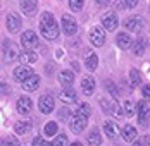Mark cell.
<instances>
[{"instance_id": "1", "label": "cell", "mask_w": 150, "mask_h": 146, "mask_svg": "<svg viewBox=\"0 0 150 146\" xmlns=\"http://www.w3.org/2000/svg\"><path fill=\"white\" fill-rule=\"evenodd\" d=\"M40 33L47 40H55L59 36V26L50 12H43L40 17Z\"/></svg>"}, {"instance_id": "2", "label": "cell", "mask_w": 150, "mask_h": 146, "mask_svg": "<svg viewBox=\"0 0 150 146\" xmlns=\"http://www.w3.org/2000/svg\"><path fill=\"white\" fill-rule=\"evenodd\" d=\"M86 122H88V117L81 115V114H76V112H74V114L71 115V119H69L71 131L74 132V134H79V132L86 127Z\"/></svg>"}, {"instance_id": "3", "label": "cell", "mask_w": 150, "mask_h": 146, "mask_svg": "<svg viewBox=\"0 0 150 146\" xmlns=\"http://www.w3.org/2000/svg\"><path fill=\"white\" fill-rule=\"evenodd\" d=\"M62 31L67 36H74L78 33V22H76V19L73 15H69V14L62 15Z\"/></svg>"}, {"instance_id": "4", "label": "cell", "mask_w": 150, "mask_h": 146, "mask_svg": "<svg viewBox=\"0 0 150 146\" xmlns=\"http://www.w3.org/2000/svg\"><path fill=\"white\" fill-rule=\"evenodd\" d=\"M21 45H23L24 50H33L35 46H38V36H36V33H33V31L23 33L21 34Z\"/></svg>"}, {"instance_id": "5", "label": "cell", "mask_w": 150, "mask_h": 146, "mask_svg": "<svg viewBox=\"0 0 150 146\" xmlns=\"http://www.w3.org/2000/svg\"><path fill=\"white\" fill-rule=\"evenodd\" d=\"M124 28L129 29L131 33H140L143 29V19L140 15H131L124 21Z\"/></svg>"}, {"instance_id": "6", "label": "cell", "mask_w": 150, "mask_h": 146, "mask_svg": "<svg viewBox=\"0 0 150 146\" xmlns=\"http://www.w3.org/2000/svg\"><path fill=\"white\" fill-rule=\"evenodd\" d=\"M90 41L95 46H102L105 43V31L100 26H95L90 29Z\"/></svg>"}, {"instance_id": "7", "label": "cell", "mask_w": 150, "mask_h": 146, "mask_svg": "<svg viewBox=\"0 0 150 146\" xmlns=\"http://www.w3.org/2000/svg\"><path fill=\"white\" fill-rule=\"evenodd\" d=\"M117 24H119V21H117L116 12H105L102 15V26H104V29L114 31V29H117Z\"/></svg>"}, {"instance_id": "8", "label": "cell", "mask_w": 150, "mask_h": 146, "mask_svg": "<svg viewBox=\"0 0 150 146\" xmlns=\"http://www.w3.org/2000/svg\"><path fill=\"white\" fill-rule=\"evenodd\" d=\"M136 110H138V122H140V126H147L149 115H150V108L147 105V102H138L136 103Z\"/></svg>"}, {"instance_id": "9", "label": "cell", "mask_w": 150, "mask_h": 146, "mask_svg": "<svg viewBox=\"0 0 150 146\" xmlns=\"http://www.w3.org/2000/svg\"><path fill=\"white\" fill-rule=\"evenodd\" d=\"M54 107H55V103H54V98L50 95H43L38 102V108H40L42 114H52Z\"/></svg>"}, {"instance_id": "10", "label": "cell", "mask_w": 150, "mask_h": 146, "mask_svg": "<svg viewBox=\"0 0 150 146\" xmlns=\"http://www.w3.org/2000/svg\"><path fill=\"white\" fill-rule=\"evenodd\" d=\"M5 24H7V31H9V33H17V31L21 29V24H23V22H21V17L12 12V14L7 15Z\"/></svg>"}, {"instance_id": "11", "label": "cell", "mask_w": 150, "mask_h": 146, "mask_svg": "<svg viewBox=\"0 0 150 146\" xmlns=\"http://www.w3.org/2000/svg\"><path fill=\"white\" fill-rule=\"evenodd\" d=\"M104 132L110 138V139H114V138H117L121 134V127L114 122V120H105L104 122Z\"/></svg>"}, {"instance_id": "12", "label": "cell", "mask_w": 150, "mask_h": 146, "mask_svg": "<svg viewBox=\"0 0 150 146\" xmlns=\"http://www.w3.org/2000/svg\"><path fill=\"white\" fill-rule=\"evenodd\" d=\"M16 108H17V112H19L21 115H28L31 112V108H33V103H31V100L28 96H21V98L17 100Z\"/></svg>"}, {"instance_id": "13", "label": "cell", "mask_w": 150, "mask_h": 146, "mask_svg": "<svg viewBox=\"0 0 150 146\" xmlns=\"http://www.w3.org/2000/svg\"><path fill=\"white\" fill-rule=\"evenodd\" d=\"M4 55L7 60H16V58H19V52H17V48H16V45H12L9 40H5L4 41Z\"/></svg>"}, {"instance_id": "14", "label": "cell", "mask_w": 150, "mask_h": 146, "mask_svg": "<svg viewBox=\"0 0 150 146\" xmlns=\"http://www.w3.org/2000/svg\"><path fill=\"white\" fill-rule=\"evenodd\" d=\"M31 74H33V71H31L30 67H28V64H23V65H19V67H16L14 69V79H17V81H24V79H28Z\"/></svg>"}, {"instance_id": "15", "label": "cell", "mask_w": 150, "mask_h": 146, "mask_svg": "<svg viewBox=\"0 0 150 146\" xmlns=\"http://www.w3.org/2000/svg\"><path fill=\"white\" fill-rule=\"evenodd\" d=\"M38 84H40V76H36V74H31L28 79H24L23 81V89L24 91H35L36 88H38Z\"/></svg>"}, {"instance_id": "16", "label": "cell", "mask_w": 150, "mask_h": 146, "mask_svg": "<svg viewBox=\"0 0 150 146\" xmlns=\"http://www.w3.org/2000/svg\"><path fill=\"white\" fill-rule=\"evenodd\" d=\"M81 91L86 95V96H90L95 93V81L91 79V77H83L81 79Z\"/></svg>"}, {"instance_id": "17", "label": "cell", "mask_w": 150, "mask_h": 146, "mask_svg": "<svg viewBox=\"0 0 150 146\" xmlns=\"http://www.w3.org/2000/svg\"><path fill=\"white\" fill-rule=\"evenodd\" d=\"M121 136H122L124 141L133 143V141L136 139V129L133 127V126H124V127L121 129Z\"/></svg>"}, {"instance_id": "18", "label": "cell", "mask_w": 150, "mask_h": 146, "mask_svg": "<svg viewBox=\"0 0 150 146\" xmlns=\"http://www.w3.org/2000/svg\"><path fill=\"white\" fill-rule=\"evenodd\" d=\"M60 100L64 103H67V105H69V103H74L76 102V91L71 86H67L62 93H60Z\"/></svg>"}, {"instance_id": "19", "label": "cell", "mask_w": 150, "mask_h": 146, "mask_svg": "<svg viewBox=\"0 0 150 146\" xmlns=\"http://www.w3.org/2000/svg\"><path fill=\"white\" fill-rule=\"evenodd\" d=\"M74 81V74L71 71H60L59 72V83L64 84V86H71Z\"/></svg>"}, {"instance_id": "20", "label": "cell", "mask_w": 150, "mask_h": 146, "mask_svg": "<svg viewBox=\"0 0 150 146\" xmlns=\"http://www.w3.org/2000/svg\"><path fill=\"white\" fill-rule=\"evenodd\" d=\"M19 5H21V11L24 14H31V12H35L36 5H38V0H21Z\"/></svg>"}, {"instance_id": "21", "label": "cell", "mask_w": 150, "mask_h": 146, "mask_svg": "<svg viewBox=\"0 0 150 146\" xmlns=\"http://www.w3.org/2000/svg\"><path fill=\"white\" fill-rule=\"evenodd\" d=\"M19 60H21L23 64H33V62L38 60V55H36L33 50H24V52L19 55Z\"/></svg>"}, {"instance_id": "22", "label": "cell", "mask_w": 150, "mask_h": 146, "mask_svg": "<svg viewBox=\"0 0 150 146\" xmlns=\"http://www.w3.org/2000/svg\"><path fill=\"white\" fill-rule=\"evenodd\" d=\"M116 41H117V45H119L122 50L129 48V46H131V43H133L128 33H119V34H117V38H116Z\"/></svg>"}, {"instance_id": "23", "label": "cell", "mask_w": 150, "mask_h": 146, "mask_svg": "<svg viewBox=\"0 0 150 146\" xmlns=\"http://www.w3.org/2000/svg\"><path fill=\"white\" fill-rule=\"evenodd\" d=\"M85 65H86L88 71H95L98 67V55L97 53H90L88 57L85 58Z\"/></svg>"}, {"instance_id": "24", "label": "cell", "mask_w": 150, "mask_h": 146, "mask_svg": "<svg viewBox=\"0 0 150 146\" xmlns=\"http://www.w3.org/2000/svg\"><path fill=\"white\" fill-rule=\"evenodd\" d=\"M145 48H147V40L142 38V40L135 41V45H133V53H135L136 57H140V55H143Z\"/></svg>"}, {"instance_id": "25", "label": "cell", "mask_w": 150, "mask_h": 146, "mask_svg": "<svg viewBox=\"0 0 150 146\" xmlns=\"http://www.w3.org/2000/svg\"><path fill=\"white\" fill-rule=\"evenodd\" d=\"M122 110H124V115L126 117H133L136 112V107L131 100H126V102L122 103Z\"/></svg>"}, {"instance_id": "26", "label": "cell", "mask_w": 150, "mask_h": 146, "mask_svg": "<svg viewBox=\"0 0 150 146\" xmlns=\"http://www.w3.org/2000/svg\"><path fill=\"white\" fill-rule=\"evenodd\" d=\"M129 81H131V86H138L142 83V74L138 69H131L129 71Z\"/></svg>"}, {"instance_id": "27", "label": "cell", "mask_w": 150, "mask_h": 146, "mask_svg": "<svg viewBox=\"0 0 150 146\" xmlns=\"http://www.w3.org/2000/svg\"><path fill=\"white\" fill-rule=\"evenodd\" d=\"M14 129H16L17 134H26V132L31 129V124L30 122H23V120H21V122H17V124L14 126Z\"/></svg>"}, {"instance_id": "28", "label": "cell", "mask_w": 150, "mask_h": 146, "mask_svg": "<svg viewBox=\"0 0 150 146\" xmlns=\"http://www.w3.org/2000/svg\"><path fill=\"white\" fill-rule=\"evenodd\" d=\"M88 143L90 145H100L102 139H100V131L98 129H93V131L88 134Z\"/></svg>"}, {"instance_id": "29", "label": "cell", "mask_w": 150, "mask_h": 146, "mask_svg": "<svg viewBox=\"0 0 150 146\" xmlns=\"http://www.w3.org/2000/svg\"><path fill=\"white\" fill-rule=\"evenodd\" d=\"M57 131H59V126H57L55 122H48V124L45 126V134L47 136H55Z\"/></svg>"}, {"instance_id": "30", "label": "cell", "mask_w": 150, "mask_h": 146, "mask_svg": "<svg viewBox=\"0 0 150 146\" xmlns=\"http://www.w3.org/2000/svg\"><path fill=\"white\" fill-rule=\"evenodd\" d=\"M76 114H81V115H86V117H90V115H91V108H90V105H88V103H81V105L78 107V110H76Z\"/></svg>"}, {"instance_id": "31", "label": "cell", "mask_w": 150, "mask_h": 146, "mask_svg": "<svg viewBox=\"0 0 150 146\" xmlns=\"http://www.w3.org/2000/svg\"><path fill=\"white\" fill-rule=\"evenodd\" d=\"M83 5H85V0H69V7H71V11H81L83 9Z\"/></svg>"}, {"instance_id": "32", "label": "cell", "mask_w": 150, "mask_h": 146, "mask_svg": "<svg viewBox=\"0 0 150 146\" xmlns=\"http://www.w3.org/2000/svg\"><path fill=\"white\" fill-rule=\"evenodd\" d=\"M105 88H107V91H110V95H112V98H119V89L116 88V84H114L112 81H109V83L105 84Z\"/></svg>"}, {"instance_id": "33", "label": "cell", "mask_w": 150, "mask_h": 146, "mask_svg": "<svg viewBox=\"0 0 150 146\" xmlns=\"http://www.w3.org/2000/svg\"><path fill=\"white\" fill-rule=\"evenodd\" d=\"M67 145H69V141H67V138H66L64 134L57 136V138L54 139V143H52V146H67Z\"/></svg>"}, {"instance_id": "34", "label": "cell", "mask_w": 150, "mask_h": 146, "mask_svg": "<svg viewBox=\"0 0 150 146\" xmlns=\"http://www.w3.org/2000/svg\"><path fill=\"white\" fill-rule=\"evenodd\" d=\"M59 119L67 122V120L71 119V110H69V108H62V110L59 112Z\"/></svg>"}, {"instance_id": "35", "label": "cell", "mask_w": 150, "mask_h": 146, "mask_svg": "<svg viewBox=\"0 0 150 146\" xmlns=\"http://www.w3.org/2000/svg\"><path fill=\"white\" fill-rule=\"evenodd\" d=\"M135 145H150V136H143L140 141H135Z\"/></svg>"}, {"instance_id": "36", "label": "cell", "mask_w": 150, "mask_h": 146, "mask_svg": "<svg viewBox=\"0 0 150 146\" xmlns=\"http://www.w3.org/2000/svg\"><path fill=\"white\" fill-rule=\"evenodd\" d=\"M142 93H143V98H147V100H150V86H143V89H142Z\"/></svg>"}, {"instance_id": "37", "label": "cell", "mask_w": 150, "mask_h": 146, "mask_svg": "<svg viewBox=\"0 0 150 146\" xmlns=\"http://www.w3.org/2000/svg\"><path fill=\"white\" fill-rule=\"evenodd\" d=\"M124 2H126L124 5H126V7H129V9L136 7V4H138V0H124Z\"/></svg>"}, {"instance_id": "38", "label": "cell", "mask_w": 150, "mask_h": 146, "mask_svg": "<svg viewBox=\"0 0 150 146\" xmlns=\"http://www.w3.org/2000/svg\"><path fill=\"white\" fill-rule=\"evenodd\" d=\"M33 145H35V146H38V145H45V141H43L42 138H35V139H33Z\"/></svg>"}, {"instance_id": "39", "label": "cell", "mask_w": 150, "mask_h": 146, "mask_svg": "<svg viewBox=\"0 0 150 146\" xmlns=\"http://www.w3.org/2000/svg\"><path fill=\"white\" fill-rule=\"evenodd\" d=\"M97 2V5H100V7H105L107 4H109V0H95Z\"/></svg>"}, {"instance_id": "40", "label": "cell", "mask_w": 150, "mask_h": 146, "mask_svg": "<svg viewBox=\"0 0 150 146\" xmlns=\"http://www.w3.org/2000/svg\"><path fill=\"white\" fill-rule=\"evenodd\" d=\"M0 91H7V86H5V83H0Z\"/></svg>"}, {"instance_id": "41", "label": "cell", "mask_w": 150, "mask_h": 146, "mask_svg": "<svg viewBox=\"0 0 150 146\" xmlns=\"http://www.w3.org/2000/svg\"><path fill=\"white\" fill-rule=\"evenodd\" d=\"M149 11H150V9H149Z\"/></svg>"}]
</instances>
